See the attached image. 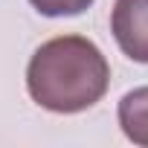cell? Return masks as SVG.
<instances>
[{
	"instance_id": "277c9868",
	"label": "cell",
	"mask_w": 148,
	"mask_h": 148,
	"mask_svg": "<svg viewBox=\"0 0 148 148\" xmlns=\"http://www.w3.org/2000/svg\"><path fill=\"white\" fill-rule=\"evenodd\" d=\"M29 3L44 18H76L84 15L96 0H29Z\"/></svg>"
},
{
	"instance_id": "3957f363",
	"label": "cell",
	"mask_w": 148,
	"mask_h": 148,
	"mask_svg": "<svg viewBox=\"0 0 148 148\" xmlns=\"http://www.w3.org/2000/svg\"><path fill=\"white\" fill-rule=\"evenodd\" d=\"M116 119L122 134L134 142L148 148V84L145 87H134L119 99L116 108Z\"/></svg>"
},
{
	"instance_id": "7a4b0ae2",
	"label": "cell",
	"mask_w": 148,
	"mask_h": 148,
	"mask_svg": "<svg viewBox=\"0 0 148 148\" xmlns=\"http://www.w3.org/2000/svg\"><path fill=\"white\" fill-rule=\"evenodd\" d=\"M116 47L136 64H148V0H116L110 9Z\"/></svg>"
},
{
	"instance_id": "6da1fadb",
	"label": "cell",
	"mask_w": 148,
	"mask_h": 148,
	"mask_svg": "<svg viewBox=\"0 0 148 148\" xmlns=\"http://www.w3.org/2000/svg\"><path fill=\"white\" fill-rule=\"evenodd\" d=\"M110 87V64L84 35H58L41 44L26 64V90L49 113H82Z\"/></svg>"
}]
</instances>
